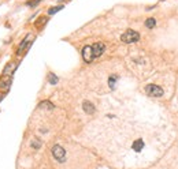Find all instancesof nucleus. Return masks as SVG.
<instances>
[{"label":"nucleus","instance_id":"f257e3e1","mask_svg":"<svg viewBox=\"0 0 178 169\" xmlns=\"http://www.w3.org/2000/svg\"><path fill=\"white\" fill-rule=\"evenodd\" d=\"M18 64L16 63H8L4 67L3 70V74H2V79H0V87L2 89H8L10 85H11V81H12V75H14V71L16 70Z\"/></svg>","mask_w":178,"mask_h":169},{"label":"nucleus","instance_id":"f03ea898","mask_svg":"<svg viewBox=\"0 0 178 169\" xmlns=\"http://www.w3.org/2000/svg\"><path fill=\"white\" fill-rule=\"evenodd\" d=\"M121 40L123 41V42H126V44H133V42H137V41L140 40V34L137 32H134V30L129 29V30H126V32L122 34Z\"/></svg>","mask_w":178,"mask_h":169},{"label":"nucleus","instance_id":"7ed1b4c3","mask_svg":"<svg viewBox=\"0 0 178 169\" xmlns=\"http://www.w3.org/2000/svg\"><path fill=\"white\" fill-rule=\"evenodd\" d=\"M145 91H147V94L152 96V97H162L163 96V89L156 85H147Z\"/></svg>","mask_w":178,"mask_h":169},{"label":"nucleus","instance_id":"20e7f679","mask_svg":"<svg viewBox=\"0 0 178 169\" xmlns=\"http://www.w3.org/2000/svg\"><path fill=\"white\" fill-rule=\"evenodd\" d=\"M52 154L58 161H60V162L64 161V157H66V151H64V149L62 146H59V145H55L52 147Z\"/></svg>","mask_w":178,"mask_h":169},{"label":"nucleus","instance_id":"39448f33","mask_svg":"<svg viewBox=\"0 0 178 169\" xmlns=\"http://www.w3.org/2000/svg\"><path fill=\"white\" fill-rule=\"evenodd\" d=\"M33 38H34V34H32V33H29L27 36L23 38V41L21 42V45H19V48H18V53H22L23 51L26 49L27 47L30 45V44L33 42Z\"/></svg>","mask_w":178,"mask_h":169},{"label":"nucleus","instance_id":"423d86ee","mask_svg":"<svg viewBox=\"0 0 178 169\" xmlns=\"http://www.w3.org/2000/svg\"><path fill=\"white\" fill-rule=\"evenodd\" d=\"M91 48H92V53H93V57L101 56V55L104 53V51H105V47H104V44H103V42H96V44H93V45H92Z\"/></svg>","mask_w":178,"mask_h":169},{"label":"nucleus","instance_id":"0eeeda50","mask_svg":"<svg viewBox=\"0 0 178 169\" xmlns=\"http://www.w3.org/2000/svg\"><path fill=\"white\" fill-rule=\"evenodd\" d=\"M82 57H84V60L87 61V63H91L92 60H93V53H92V48L87 45L84 47V49H82Z\"/></svg>","mask_w":178,"mask_h":169},{"label":"nucleus","instance_id":"6e6552de","mask_svg":"<svg viewBox=\"0 0 178 169\" xmlns=\"http://www.w3.org/2000/svg\"><path fill=\"white\" fill-rule=\"evenodd\" d=\"M82 108H84V111L88 113V115H92V113L95 112V106L92 102H89V101H85L84 104H82Z\"/></svg>","mask_w":178,"mask_h":169},{"label":"nucleus","instance_id":"1a4fd4ad","mask_svg":"<svg viewBox=\"0 0 178 169\" xmlns=\"http://www.w3.org/2000/svg\"><path fill=\"white\" fill-rule=\"evenodd\" d=\"M133 150H134V151H141L143 150V147H144V142H143V140L141 139H137L136 140V142L134 143H133Z\"/></svg>","mask_w":178,"mask_h":169},{"label":"nucleus","instance_id":"9d476101","mask_svg":"<svg viewBox=\"0 0 178 169\" xmlns=\"http://www.w3.org/2000/svg\"><path fill=\"white\" fill-rule=\"evenodd\" d=\"M155 25H156L155 18H148V19L145 20V26L148 27V29H152V27H155Z\"/></svg>","mask_w":178,"mask_h":169},{"label":"nucleus","instance_id":"9b49d317","mask_svg":"<svg viewBox=\"0 0 178 169\" xmlns=\"http://www.w3.org/2000/svg\"><path fill=\"white\" fill-rule=\"evenodd\" d=\"M63 8H64V6H56V7H54V8L48 10V14H49V15H54V14H56L58 11H60V10H63Z\"/></svg>","mask_w":178,"mask_h":169},{"label":"nucleus","instance_id":"f8f14e48","mask_svg":"<svg viewBox=\"0 0 178 169\" xmlns=\"http://www.w3.org/2000/svg\"><path fill=\"white\" fill-rule=\"evenodd\" d=\"M48 81H49L51 85H56L58 83V77L54 74H49V77H48Z\"/></svg>","mask_w":178,"mask_h":169},{"label":"nucleus","instance_id":"ddd939ff","mask_svg":"<svg viewBox=\"0 0 178 169\" xmlns=\"http://www.w3.org/2000/svg\"><path fill=\"white\" fill-rule=\"evenodd\" d=\"M116 81V77H115V75H112V77L111 78H110V87H111V89H114L115 87V85H114V82Z\"/></svg>","mask_w":178,"mask_h":169},{"label":"nucleus","instance_id":"4468645a","mask_svg":"<svg viewBox=\"0 0 178 169\" xmlns=\"http://www.w3.org/2000/svg\"><path fill=\"white\" fill-rule=\"evenodd\" d=\"M40 106H41V108H43V106H45V108H49V109H52V108H54L51 102H41Z\"/></svg>","mask_w":178,"mask_h":169},{"label":"nucleus","instance_id":"2eb2a0df","mask_svg":"<svg viewBox=\"0 0 178 169\" xmlns=\"http://www.w3.org/2000/svg\"><path fill=\"white\" fill-rule=\"evenodd\" d=\"M2 100H3V94H2V93H0V101H2Z\"/></svg>","mask_w":178,"mask_h":169}]
</instances>
